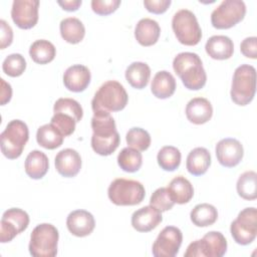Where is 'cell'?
Instances as JSON below:
<instances>
[{
	"label": "cell",
	"instance_id": "obj_28",
	"mask_svg": "<svg viewBox=\"0 0 257 257\" xmlns=\"http://www.w3.org/2000/svg\"><path fill=\"white\" fill-rule=\"evenodd\" d=\"M59 29L61 37L71 44L79 43L85 35V27L76 17H67L61 20Z\"/></svg>",
	"mask_w": 257,
	"mask_h": 257
},
{
	"label": "cell",
	"instance_id": "obj_30",
	"mask_svg": "<svg viewBox=\"0 0 257 257\" xmlns=\"http://www.w3.org/2000/svg\"><path fill=\"white\" fill-rule=\"evenodd\" d=\"M192 223L197 227H208L213 225L218 219L217 209L208 203L198 204L190 213Z\"/></svg>",
	"mask_w": 257,
	"mask_h": 257
},
{
	"label": "cell",
	"instance_id": "obj_43",
	"mask_svg": "<svg viewBox=\"0 0 257 257\" xmlns=\"http://www.w3.org/2000/svg\"><path fill=\"white\" fill-rule=\"evenodd\" d=\"M0 26H1V35H0V47L1 49L6 48L12 43L13 40V31L10 25L3 19L0 20Z\"/></svg>",
	"mask_w": 257,
	"mask_h": 257
},
{
	"label": "cell",
	"instance_id": "obj_8",
	"mask_svg": "<svg viewBox=\"0 0 257 257\" xmlns=\"http://www.w3.org/2000/svg\"><path fill=\"white\" fill-rule=\"evenodd\" d=\"M172 28L178 41L184 45L194 46L201 41L202 30L197 17L188 9H181L174 14Z\"/></svg>",
	"mask_w": 257,
	"mask_h": 257
},
{
	"label": "cell",
	"instance_id": "obj_17",
	"mask_svg": "<svg viewBox=\"0 0 257 257\" xmlns=\"http://www.w3.org/2000/svg\"><path fill=\"white\" fill-rule=\"evenodd\" d=\"M162 221V212L151 205L135 211L132 215V226L139 232H150Z\"/></svg>",
	"mask_w": 257,
	"mask_h": 257
},
{
	"label": "cell",
	"instance_id": "obj_27",
	"mask_svg": "<svg viewBox=\"0 0 257 257\" xmlns=\"http://www.w3.org/2000/svg\"><path fill=\"white\" fill-rule=\"evenodd\" d=\"M150 77L151 68L145 62L135 61L131 63L125 69V79L134 88H145L149 83Z\"/></svg>",
	"mask_w": 257,
	"mask_h": 257
},
{
	"label": "cell",
	"instance_id": "obj_3",
	"mask_svg": "<svg viewBox=\"0 0 257 257\" xmlns=\"http://www.w3.org/2000/svg\"><path fill=\"white\" fill-rule=\"evenodd\" d=\"M127 93L118 81L107 80L102 83L91 100L93 112L119 111L127 104Z\"/></svg>",
	"mask_w": 257,
	"mask_h": 257
},
{
	"label": "cell",
	"instance_id": "obj_7",
	"mask_svg": "<svg viewBox=\"0 0 257 257\" xmlns=\"http://www.w3.org/2000/svg\"><path fill=\"white\" fill-rule=\"evenodd\" d=\"M108 199L117 206H135L143 202L146 196L144 185L135 180L118 178L107 189Z\"/></svg>",
	"mask_w": 257,
	"mask_h": 257
},
{
	"label": "cell",
	"instance_id": "obj_36",
	"mask_svg": "<svg viewBox=\"0 0 257 257\" xmlns=\"http://www.w3.org/2000/svg\"><path fill=\"white\" fill-rule=\"evenodd\" d=\"M53 112H62L72 116L76 122L80 121L83 116V110L78 101L73 98H58L53 106Z\"/></svg>",
	"mask_w": 257,
	"mask_h": 257
},
{
	"label": "cell",
	"instance_id": "obj_18",
	"mask_svg": "<svg viewBox=\"0 0 257 257\" xmlns=\"http://www.w3.org/2000/svg\"><path fill=\"white\" fill-rule=\"evenodd\" d=\"M54 164L59 175L65 178H72L81 169V157L73 149H64L56 155Z\"/></svg>",
	"mask_w": 257,
	"mask_h": 257
},
{
	"label": "cell",
	"instance_id": "obj_5",
	"mask_svg": "<svg viewBox=\"0 0 257 257\" xmlns=\"http://www.w3.org/2000/svg\"><path fill=\"white\" fill-rule=\"evenodd\" d=\"M59 233L49 223L37 225L30 235L29 253L33 257H54L57 254Z\"/></svg>",
	"mask_w": 257,
	"mask_h": 257
},
{
	"label": "cell",
	"instance_id": "obj_4",
	"mask_svg": "<svg viewBox=\"0 0 257 257\" xmlns=\"http://www.w3.org/2000/svg\"><path fill=\"white\" fill-rule=\"evenodd\" d=\"M256 92V69L249 64H241L233 74L231 99L238 105L249 104Z\"/></svg>",
	"mask_w": 257,
	"mask_h": 257
},
{
	"label": "cell",
	"instance_id": "obj_20",
	"mask_svg": "<svg viewBox=\"0 0 257 257\" xmlns=\"http://www.w3.org/2000/svg\"><path fill=\"white\" fill-rule=\"evenodd\" d=\"M213 107L205 97H194L186 105V116L195 124H203L211 119Z\"/></svg>",
	"mask_w": 257,
	"mask_h": 257
},
{
	"label": "cell",
	"instance_id": "obj_9",
	"mask_svg": "<svg viewBox=\"0 0 257 257\" xmlns=\"http://www.w3.org/2000/svg\"><path fill=\"white\" fill-rule=\"evenodd\" d=\"M227 252V240L221 232L211 231L202 239L192 242L185 257H222Z\"/></svg>",
	"mask_w": 257,
	"mask_h": 257
},
{
	"label": "cell",
	"instance_id": "obj_23",
	"mask_svg": "<svg viewBox=\"0 0 257 257\" xmlns=\"http://www.w3.org/2000/svg\"><path fill=\"white\" fill-rule=\"evenodd\" d=\"M211 165V155L206 148L198 147L193 149L186 162V168L188 172L193 176L204 175Z\"/></svg>",
	"mask_w": 257,
	"mask_h": 257
},
{
	"label": "cell",
	"instance_id": "obj_16",
	"mask_svg": "<svg viewBox=\"0 0 257 257\" xmlns=\"http://www.w3.org/2000/svg\"><path fill=\"white\" fill-rule=\"evenodd\" d=\"M68 231L76 237H85L92 233L95 221L91 213L85 210H74L66 219Z\"/></svg>",
	"mask_w": 257,
	"mask_h": 257
},
{
	"label": "cell",
	"instance_id": "obj_38",
	"mask_svg": "<svg viewBox=\"0 0 257 257\" xmlns=\"http://www.w3.org/2000/svg\"><path fill=\"white\" fill-rule=\"evenodd\" d=\"M50 123H52L65 138L73 134V132L75 131L76 121L72 116L66 113L54 112L53 116L51 117Z\"/></svg>",
	"mask_w": 257,
	"mask_h": 257
},
{
	"label": "cell",
	"instance_id": "obj_25",
	"mask_svg": "<svg viewBox=\"0 0 257 257\" xmlns=\"http://www.w3.org/2000/svg\"><path fill=\"white\" fill-rule=\"evenodd\" d=\"M25 173L28 177L34 180L43 178L49 168V161L47 156L38 150H34L28 154L24 164Z\"/></svg>",
	"mask_w": 257,
	"mask_h": 257
},
{
	"label": "cell",
	"instance_id": "obj_37",
	"mask_svg": "<svg viewBox=\"0 0 257 257\" xmlns=\"http://www.w3.org/2000/svg\"><path fill=\"white\" fill-rule=\"evenodd\" d=\"M3 72L11 77L20 76L26 69L25 58L20 53L8 55L2 63Z\"/></svg>",
	"mask_w": 257,
	"mask_h": 257
},
{
	"label": "cell",
	"instance_id": "obj_13",
	"mask_svg": "<svg viewBox=\"0 0 257 257\" xmlns=\"http://www.w3.org/2000/svg\"><path fill=\"white\" fill-rule=\"evenodd\" d=\"M182 241V231L175 226H167L160 232L153 244V255L155 257H174L179 253Z\"/></svg>",
	"mask_w": 257,
	"mask_h": 257
},
{
	"label": "cell",
	"instance_id": "obj_26",
	"mask_svg": "<svg viewBox=\"0 0 257 257\" xmlns=\"http://www.w3.org/2000/svg\"><path fill=\"white\" fill-rule=\"evenodd\" d=\"M174 203L186 204L191 201L194 196V188L191 182L183 176L175 177L167 187Z\"/></svg>",
	"mask_w": 257,
	"mask_h": 257
},
{
	"label": "cell",
	"instance_id": "obj_21",
	"mask_svg": "<svg viewBox=\"0 0 257 257\" xmlns=\"http://www.w3.org/2000/svg\"><path fill=\"white\" fill-rule=\"evenodd\" d=\"M205 49L211 58L225 60L233 55L234 43L228 36L214 35L207 40Z\"/></svg>",
	"mask_w": 257,
	"mask_h": 257
},
{
	"label": "cell",
	"instance_id": "obj_45",
	"mask_svg": "<svg viewBox=\"0 0 257 257\" xmlns=\"http://www.w3.org/2000/svg\"><path fill=\"white\" fill-rule=\"evenodd\" d=\"M58 5L61 6L63 10L66 11H76L80 5H81V0H64V1H57Z\"/></svg>",
	"mask_w": 257,
	"mask_h": 257
},
{
	"label": "cell",
	"instance_id": "obj_10",
	"mask_svg": "<svg viewBox=\"0 0 257 257\" xmlns=\"http://www.w3.org/2000/svg\"><path fill=\"white\" fill-rule=\"evenodd\" d=\"M246 5L242 0H224L211 14V23L217 29H229L243 20Z\"/></svg>",
	"mask_w": 257,
	"mask_h": 257
},
{
	"label": "cell",
	"instance_id": "obj_1",
	"mask_svg": "<svg viewBox=\"0 0 257 257\" xmlns=\"http://www.w3.org/2000/svg\"><path fill=\"white\" fill-rule=\"evenodd\" d=\"M91 128V148L97 155L109 156L118 148L120 137L110 113L93 112Z\"/></svg>",
	"mask_w": 257,
	"mask_h": 257
},
{
	"label": "cell",
	"instance_id": "obj_19",
	"mask_svg": "<svg viewBox=\"0 0 257 257\" xmlns=\"http://www.w3.org/2000/svg\"><path fill=\"white\" fill-rule=\"evenodd\" d=\"M91 79L89 69L82 64L69 66L63 74L64 86L73 92H81L86 89Z\"/></svg>",
	"mask_w": 257,
	"mask_h": 257
},
{
	"label": "cell",
	"instance_id": "obj_14",
	"mask_svg": "<svg viewBox=\"0 0 257 257\" xmlns=\"http://www.w3.org/2000/svg\"><path fill=\"white\" fill-rule=\"evenodd\" d=\"M38 0H15L11 8L13 22L21 29H30L38 21Z\"/></svg>",
	"mask_w": 257,
	"mask_h": 257
},
{
	"label": "cell",
	"instance_id": "obj_22",
	"mask_svg": "<svg viewBox=\"0 0 257 257\" xmlns=\"http://www.w3.org/2000/svg\"><path fill=\"white\" fill-rule=\"evenodd\" d=\"M161 34L159 23L151 18L141 19L135 28V37L143 46H152L157 43Z\"/></svg>",
	"mask_w": 257,
	"mask_h": 257
},
{
	"label": "cell",
	"instance_id": "obj_32",
	"mask_svg": "<svg viewBox=\"0 0 257 257\" xmlns=\"http://www.w3.org/2000/svg\"><path fill=\"white\" fill-rule=\"evenodd\" d=\"M257 175L254 171H247L240 175L236 189L238 195L244 200L252 201L257 198Z\"/></svg>",
	"mask_w": 257,
	"mask_h": 257
},
{
	"label": "cell",
	"instance_id": "obj_42",
	"mask_svg": "<svg viewBox=\"0 0 257 257\" xmlns=\"http://www.w3.org/2000/svg\"><path fill=\"white\" fill-rule=\"evenodd\" d=\"M171 3V0H145L144 6L151 13L162 14L168 10Z\"/></svg>",
	"mask_w": 257,
	"mask_h": 257
},
{
	"label": "cell",
	"instance_id": "obj_33",
	"mask_svg": "<svg viewBox=\"0 0 257 257\" xmlns=\"http://www.w3.org/2000/svg\"><path fill=\"white\" fill-rule=\"evenodd\" d=\"M117 164L122 171L135 173L139 171L143 165V156L140 151L133 148H123L117 156Z\"/></svg>",
	"mask_w": 257,
	"mask_h": 257
},
{
	"label": "cell",
	"instance_id": "obj_15",
	"mask_svg": "<svg viewBox=\"0 0 257 257\" xmlns=\"http://www.w3.org/2000/svg\"><path fill=\"white\" fill-rule=\"evenodd\" d=\"M215 151L218 162L226 168L236 167L244 156L243 146L238 140L233 138H226L219 141Z\"/></svg>",
	"mask_w": 257,
	"mask_h": 257
},
{
	"label": "cell",
	"instance_id": "obj_24",
	"mask_svg": "<svg viewBox=\"0 0 257 257\" xmlns=\"http://www.w3.org/2000/svg\"><path fill=\"white\" fill-rule=\"evenodd\" d=\"M175 90L176 79L171 72L161 70L155 74L151 84V91L157 98H169L174 94Z\"/></svg>",
	"mask_w": 257,
	"mask_h": 257
},
{
	"label": "cell",
	"instance_id": "obj_11",
	"mask_svg": "<svg viewBox=\"0 0 257 257\" xmlns=\"http://www.w3.org/2000/svg\"><path fill=\"white\" fill-rule=\"evenodd\" d=\"M230 232L234 241L240 245L252 243L257 235V210L254 207L243 209L231 223Z\"/></svg>",
	"mask_w": 257,
	"mask_h": 257
},
{
	"label": "cell",
	"instance_id": "obj_35",
	"mask_svg": "<svg viewBox=\"0 0 257 257\" xmlns=\"http://www.w3.org/2000/svg\"><path fill=\"white\" fill-rule=\"evenodd\" d=\"M126 144L130 148L137 151L144 152L151 146L150 134L142 127H132L128 130L125 136Z\"/></svg>",
	"mask_w": 257,
	"mask_h": 257
},
{
	"label": "cell",
	"instance_id": "obj_34",
	"mask_svg": "<svg viewBox=\"0 0 257 257\" xmlns=\"http://www.w3.org/2000/svg\"><path fill=\"white\" fill-rule=\"evenodd\" d=\"M181 152L173 146L163 147L157 156V161L161 169L167 172H173L179 168L181 164Z\"/></svg>",
	"mask_w": 257,
	"mask_h": 257
},
{
	"label": "cell",
	"instance_id": "obj_29",
	"mask_svg": "<svg viewBox=\"0 0 257 257\" xmlns=\"http://www.w3.org/2000/svg\"><path fill=\"white\" fill-rule=\"evenodd\" d=\"M64 137L52 124L46 123L41 125L36 133V141L39 146L47 150H54L59 148L63 143Z\"/></svg>",
	"mask_w": 257,
	"mask_h": 257
},
{
	"label": "cell",
	"instance_id": "obj_12",
	"mask_svg": "<svg viewBox=\"0 0 257 257\" xmlns=\"http://www.w3.org/2000/svg\"><path fill=\"white\" fill-rule=\"evenodd\" d=\"M29 225L28 214L19 208H11L5 211L0 222V242L12 241L18 234L25 231Z\"/></svg>",
	"mask_w": 257,
	"mask_h": 257
},
{
	"label": "cell",
	"instance_id": "obj_31",
	"mask_svg": "<svg viewBox=\"0 0 257 257\" xmlns=\"http://www.w3.org/2000/svg\"><path fill=\"white\" fill-rule=\"evenodd\" d=\"M29 55L34 62L38 64H46L54 59L56 55V49L50 41L45 39H38L30 45Z\"/></svg>",
	"mask_w": 257,
	"mask_h": 257
},
{
	"label": "cell",
	"instance_id": "obj_39",
	"mask_svg": "<svg viewBox=\"0 0 257 257\" xmlns=\"http://www.w3.org/2000/svg\"><path fill=\"white\" fill-rule=\"evenodd\" d=\"M150 205L157 208L161 212H166L171 210L175 203L167 188H159L152 194Z\"/></svg>",
	"mask_w": 257,
	"mask_h": 257
},
{
	"label": "cell",
	"instance_id": "obj_44",
	"mask_svg": "<svg viewBox=\"0 0 257 257\" xmlns=\"http://www.w3.org/2000/svg\"><path fill=\"white\" fill-rule=\"evenodd\" d=\"M1 81V105L9 102L12 96V88L9 83H7L3 78L0 79Z\"/></svg>",
	"mask_w": 257,
	"mask_h": 257
},
{
	"label": "cell",
	"instance_id": "obj_41",
	"mask_svg": "<svg viewBox=\"0 0 257 257\" xmlns=\"http://www.w3.org/2000/svg\"><path fill=\"white\" fill-rule=\"evenodd\" d=\"M241 53L252 59L257 58V38L255 36L246 37L240 44Z\"/></svg>",
	"mask_w": 257,
	"mask_h": 257
},
{
	"label": "cell",
	"instance_id": "obj_6",
	"mask_svg": "<svg viewBox=\"0 0 257 257\" xmlns=\"http://www.w3.org/2000/svg\"><path fill=\"white\" fill-rule=\"evenodd\" d=\"M29 139L27 124L20 119L9 121L0 135L1 152L9 160L19 158Z\"/></svg>",
	"mask_w": 257,
	"mask_h": 257
},
{
	"label": "cell",
	"instance_id": "obj_40",
	"mask_svg": "<svg viewBox=\"0 0 257 257\" xmlns=\"http://www.w3.org/2000/svg\"><path fill=\"white\" fill-rule=\"evenodd\" d=\"M120 5L119 0H92L91 8L97 15H108L114 12Z\"/></svg>",
	"mask_w": 257,
	"mask_h": 257
},
{
	"label": "cell",
	"instance_id": "obj_2",
	"mask_svg": "<svg viewBox=\"0 0 257 257\" xmlns=\"http://www.w3.org/2000/svg\"><path fill=\"white\" fill-rule=\"evenodd\" d=\"M173 68L186 88L199 90L207 81V74L202 60L197 53L181 52L173 60Z\"/></svg>",
	"mask_w": 257,
	"mask_h": 257
}]
</instances>
